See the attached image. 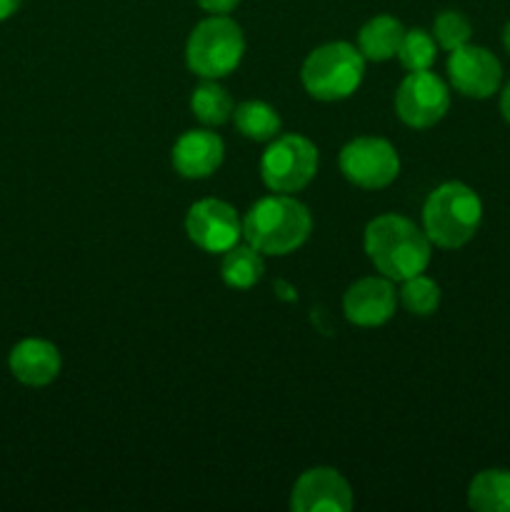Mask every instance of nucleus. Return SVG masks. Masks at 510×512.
<instances>
[{
    "mask_svg": "<svg viewBox=\"0 0 510 512\" xmlns=\"http://www.w3.org/2000/svg\"><path fill=\"white\" fill-rule=\"evenodd\" d=\"M430 240L425 230L398 213L378 215L365 228V253L378 273L390 280H408L425 273L430 263Z\"/></svg>",
    "mask_w": 510,
    "mask_h": 512,
    "instance_id": "nucleus-1",
    "label": "nucleus"
},
{
    "mask_svg": "<svg viewBox=\"0 0 510 512\" xmlns=\"http://www.w3.org/2000/svg\"><path fill=\"white\" fill-rule=\"evenodd\" d=\"M313 230V218L288 193L260 198L243 218V238L263 255L295 253Z\"/></svg>",
    "mask_w": 510,
    "mask_h": 512,
    "instance_id": "nucleus-2",
    "label": "nucleus"
},
{
    "mask_svg": "<svg viewBox=\"0 0 510 512\" xmlns=\"http://www.w3.org/2000/svg\"><path fill=\"white\" fill-rule=\"evenodd\" d=\"M483 220V200L465 183L438 185L423 205V230L438 248L455 250L475 238Z\"/></svg>",
    "mask_w": 510,
    "mask_h": 512,
    "instance_id": "nucleus-3",
    "label": "nucleus"
},
{
    "mask_svg": "<svg viewBox=\"0 0 510 512\" xmlns=\"http://www.w3.org/2000/svg\"><path fill=\"white\" fill-rule=\"evenodd\" d=\"M363 75V53L345 40H335V43L315 48L305 58L303 70H300L303 88L308 90L310 98L323 100V103L350 98L363 83Z\"/></svg>",
    "mask_w": 510,
    "mask_h": 512,
    "instance_id": "nucleus-4",
    "label": "nucleus"
},
{
    "mask_svg": "<svg viewBox=\"0 0 510 512\" xmlns=\"http://www.w3.org/2000/svg\"><path fill=\"white\" fill-rule=\"evenodd\" d=\"M245 53V35L228 15H210L198 23L185 45L190 73L203 80H218L233 73Z\"/></svg>",
    "mask_w": 510,
    "mask_h": 512,
    "instance_id": "nucleus-5",
    "label": "nucleus"
},
{
    "mask_svg": "<svg viewBox=\"0 0 510 512\" xmlns=\"http://www.w3.org/2000/svg\"><path fill=\"white\" fill-rule=\"evenodd\" d=\"M318 173V148L300 133L270 140L260 158V178L273 193H298Z\"/></svg>",
    "mask_w": 510,
    "mask_h": 512,
    "instance_id": "nucleus-6",
    "label": "nucleus"
},
{
    "mask_svg": "<svg viewBox=\"0 0 510 512\" xmlns=\"http://www.w3.org/2000/svg\"><path fill=\"white\" fill-rule=\"evenodd\" d=\"M340 170L353 185L365 190L388 188L400 173V158L385 138L363 135L340 150Z\"/></svg>",
    "mask_w": 510,
    "mask_h": 512,
    "instance_id": "nucleus-7",
    "label": "nucleus"
},
{
    "mask_svg": "<svg viewBox=\"0 0 510 512\" xmlns=\"http://www.w3.org/2000/svg\"><path fill=\"white\" fill-rule=\"evenodd\" d=\"M450 108V93L443 78L430 70L408 73L395 93V113L410 128H433Z\"/></svg>",
    "mask_w": 510,
    "mask_h": 512,
    "instance_id": "nucleus-8",
    "label": "nucleus"
},
{
    "mask_svg": "<svg viewBox=\"0 0 510 512\" xmlns=\"http://www.w3.org/2000/svg\"><path fill=\"white\" fill-rule=\"evenodd\" d=\"M185 233L205 253H225L243 238V220L225 200L205 198L190 205Z\"/></svg>",
    "mask_w": 510,
    "mask_h": 512,
    "instance_id": "nucleus-9",
    "label": "nucleus"
},
{
    "mask_svg": "<svg viewBox=\"0 0 510 512\" xmlns=\"http://www.w3.org/2000/svg\"><path fill=\"white\" fill-rule=\"evenodd\" d=\"M450 85L465 98L485 100L495 95L503 83V65L483 45H463L448 58Z\"/></svg>",
    "mask_w": 510,
    "mask_h": 512,
    "instance_id": "nucleus-10",
    "label": "nucleus"
},
{
    "mask_svg": "<svg viewBox=\"0 0 510 512\" xmlns=\"http://www.w3.org/2000/svg\"><path fill=\"white\" fill-rule=\"evenodd\" d=\"M290 510L295 512H350L353 490L335 468H310L295 480L290 493Z\"/></svg>",
    "mask_w": 510,
    "mask_h": 512,
    "instance_id": "nucleus-11",
    "label": "nucleus"
},
{
    "mask_svg": "<svg viewBox=\"0 0 510 512\" xmlns=\"http://www.w3.org/2000/svg\"><path fill=\"white\" fill-rule=\"evenodd\" d=\"M393 280L390 278H363L350 285L343 295V313L358 328H378L388 323L395 313Z\"/></svg>",
    "mask_w": 510,
    "mask_h": 512,
    "instance_id": "nucleus-12",
    "label": "nucleus"
},
{
    "mask_svg": "<svg viewBox=\"0 0 510 512\" xmlns=\"http://www.w3.org/2000/svg\"><path fill=\"white\" fill-rule=\"evenodd\" d=\"M223 138L213 130H188L173 145V168L183 178H210L223 165Z\"/></svg>",
    "mask_w": 510,
    "mask_h": 512,
    "instance_id": "nucleus-13",
    "label": "nucleus"
},
{
    "mask_svg": "<svg viewBox=\"0 0 510 512\" xmlns=\"http://www.w3.org/2000/svg\"><path fill=\"white\" fill-rule=\"evenodd\" d=\"M10 373L18 383L28 388H45L60 375V350L50 340L25 338L10 350L8 355Z\"/></svg>",
    "mask_w": 510,
    "mask_h": 512,
    "instance_id": "nucleus-14",
    "label": "nucleus"
},
{
    "mask_svg": "<svg viewBox=\"0 0 510 512\" xmlns=\"http://www.w3.org/2000/svg\"><path fill=\"white\" fill-rule=\"evenodd\" d=\"M403 35L405 28L400 20H395L393 15H375V18H370L360 28L358 50L363 53L365 60L383 63V60H390L398 55Z\"/></svg>",
    "mask_w": 510,
    "mask_h": 512,
    "instance_id": "nucleus-15",
    "label": "nucleus"
},
{
    "mask_svg": "<svg viewBox=\"0 0 510 512\" xmlns=\"http://www.w3.org/2000/svg\"><path fill=\"white\" fill-rule=\"evenodd\" d=\"M468 505L478 512H510V470H480L470 480Z\"/></svg>",
    "mask_w": 510,
    "mask_h": 512,
    "instance_id": "nucleus-16",
    "label": "nucleus"
},
{
    "mask_svg": "<svg viewBox=\"0 0 510 512\" xmlns=\"http://www.w3.org/2000/svg\"><path fill=\"white\" fill-rule=\"evenodd\" d=\"M265 263L263 253L255 250L253 245H233L230 250H225L223 265H220V275H223V283L228 288L235 290H248L263 278Z\"/></svg>",
    "mask_w": 510,
    "mask_h": 512,
    "instance_id": "nucleus-17",
    "label": "nucleus"
},
{
    "mask_svg": "<svg viewBox=\"0 0 510 512\" xmlns=\"http://www.w3.org/2000/svg\"><path fill=\"white\" fill-rule=\"evenodd\" d=\"M235 128L255 143H265V140L278 138L280 133V115L273 105L263 103V100H245V103L235 105L233 110Z\"/></svg>",
    "mask_w": 510,
    "mask_h": 512,
    "instance_id": "nucleus-18",
    "label": "nucleus"
},
{
    "mask_svg": "<svg viewBox=\"0 0 510 512\" xmlns=\"http://www.w3.org/2000/svg\"><path fill=\"white\" fill-rule=\"evenodd\" d=\"M190 110L200 123L223 125L233 118L235 105L223 85H218L215 80H205L190 95Z\"/></svg>",
    "mask_w": 510,
    "mask_h": 512,
    "instance_id": "nucleus-19",
    "label": "nucleus"
},
{
    "mask_svg": "<svg viewBox=\"0 0 510 512\" xmlns=\"http://www.w3.org/2000/svg\"><path fill=\"white\" fill-rule=\"evenodd\" d=\"M398 58L408 73L430 70V65L438 58V43H435L433 33H428L423 28L405 30L403 43L398 48Z\"/></svg>",
    "mask_w": 510,
    "mask_h": 512,
    "instance_id": "nucleus-20",
    "label": "nucleus"
},
{
    "mask_svg": "<svg viewBox=\"0 0 510 512\" xmlns=\"http://www.w3.org/2000/svg\"><path fill=\"white\" fill-rule=\"evenodd\" d=\"M400 300H403L405 308L413 315H433L440 305V288L435 280H430L428 275H413V278L403 280V288H400Z\"/></svg>",
    "mask_w": 510,
    "mask_h": 512,
    "instance_id": "nucleus-21",
    "label": "nucleus"
},
{
    "mask_svg": "<svg viewBox=\"0 0 510 512\" xmlns=\"http://www.w3.org/2000/svg\"><path fill=\"white\" fill-rule=\"evenodd\" d=\"M470 35H473V25H470V20L465 18L463 13H458V10H443V13L435 18L433 38L435 43H438V48L448 50V53L468 45Z\"/></svg>",
    "mask_w": 510,
    "mask_h": 512,
    "instance_id": "nucleus-22",
    "label": "nucleus"
},
{
    "mask_svg": "<svg viewBox=\"0 0 510 512\" xmlns=\"http://www.w3.org/2000/svg\"><path fill=\"white\" fill-rule=\"evenodd\" d=\"M238 3L240 0H198L200 8L208 10V13H213V15L230 13V10H233Z\"/></svg>",
    "mask_w": 510,
    "mask_h": 512,
    "instance_id": "nucleus-23",
    "label": "nucleus"
},
{
    "mask_svg": "<svg viewBox=\"0 0 510 512\" xmlns=\"http://www.w3.org/2000/svg\"><path fill=\"white\" fill-rule=\"evenodd\" d=\"M20 3H23V0H0V20H8L10 15L18 13Z\"/></svg>",
    "mask_w": 510,
    "mask_h": 512,
    "instance_id": "nucleus-24",
    "label": "nucleus"
},
{
    "mask_svg": "<svg viewBox=\"0 0 510 512\" xmlns=\"http://www.w3.org/2000/svg\"><path fill=\"white\" fill-rule=\"evenodd\" d=\"M500 115L510 123V80L505 83V88L500 90Z\"/></svg>",
    "mask_w": 510,
    "mask_h": 512,
    "instance_id": "nucleus-25",
    "label": "nucleus"
},
{
    "mask_svg": "<svg viewBox=\"0 0 510 512\" xmlns=\"http://www.w3.org/2000/svg\"><path fill=\"white\" fill-rule=\"evenodd\" d=\"M275 288H278V290H283V293H280V295H283V298H288V300H293V298H295V295H293V290H290V288H285V283H275Z\"/></svg>",
    "mask_w": 510,
    "mask_h": 512,
    "instance_id": "nucleus-26",
    "label": "nucleus"
},
{
    "mask_svg": "<svg viewBox=\"0 0 510 512\" xmlns=\"http://www.w3.org/2000/svg\"><path fill=\"white\" fill-rule=\"evenodd\" d=\"M503 48L510 53V23L503 28Z\"/></svg>",
    "mask_w": 510,
    "mask_h": 512,
    "instance_id": "nucleus-27",
    "label": "nucleus"
}]
</instances>
